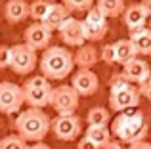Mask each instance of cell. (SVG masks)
<instances>
[{"instance_id": "22", "label": "cell", "mask_w": 151, "mask_h": 149, "mask_svg": "<svg viewBox=\"0 0 151 149\" xmlns=\"http://www.w3.org/2000/svg\"><path fill=\"white\" fill-rule=\"evenodd\" d=\"M86 138H90L94 143H98L100 147H103L111 142V132H109L107 126H92V124H88Z\"/></svg>"}, {"instance_id": "1", "label": "cell", "mask_w": 151, "mask_h": 149, "mask_svg": "<svg viewBox=\"0 0 151 149\" xmlns=\"http://www.w3.org/2000/svg\"><path fill=\"white\" fill-rule=\"evenodd\" d=\"M111 130L121 142L124 143H136V142H144L147 136L149 124L145 120V115L142 111L134 109H126L121 111L117 115V119L111 124Z\"/></svg>"}, {"instance_id": "9", "label": "cell", "mask_w": 151, "mask_h": 149, "mask_svg": "<svg viewBox=\"0 0 151 149\" xmlns=\"http://www.w3.org/2000/svg\"><path fill=\"white\" fill-rule=\"evenodd\" d=\"M25 103L23 88L14 82H0V111L6 115H14Z\"/></svg>"}, {"instance_id": "24", "label": "cell", "mask_w": 151, "mask_h": 149, "mask_svg": "<svg viewBox=\"0 0 151 149\" xmlns=\"http://www.w3.org/2000/svg\"><path fill=\"white\" fill-rule=\"evenodd\" d=\"M50 0H35L33 4H29V17H33L35 21H42L50 10Z\"/></svg>"}, {"instance_id": "20", "label": "cell", "mask_w": 151, "mask_h": 149, "mask_svg": "<svg viewBox=\"0 0 151 149\" xmlns=\"http://www.w3.org/2000/svg\"><path fill=\"white\" fill-rule=\"evenodd\" d=\"M113 46H115V56H117V63H121V65L128 63L130 59H134V57L138 56V52H136V48H134V44H132V40H130V38H122V40H117Z\"/></svg>"}, {"instance_id": "27", "label": "cell", "mask_w": 151, "mask_h": 149, "mask_svg": "<svg viewBox=\"0 0 151 149\" xmlns=\"http://www.w3.org/2000/svg\"><path fill=\"white\" fill-rule=\"evenodd\" d=\"M100 57H101V61H105L107 65L117 63V56H115V46H113V44H105V46L101 48Z\"/></svg>"}, {"instance_id": "28", "label": "cell", "mask_w": 151, "mask_h": 149, "mask_svg": "<svg viewBox=\"0 0 151 149\" xmlns=\"http://www.w3.org/2000/svg\"><path fill=\"white\" fill-rule=\"evenodd\" d=\"M10 61H12V48L0 46V69L10 67Z\"/></svg>"}, {"instance_id": "16", "label": "cell", "mask_w": 151, "mask_h": 149, "mask_svg": "<svg viewBox=\"0 0 151 149\" xmlns=\"http://www.w3.org/2000/svg\"><path fill=\"white\" fill-rule=\"evenodd\" d=\"M67 17H69V8H67L65 4L52 2L48 14L44 15V19H42V23H44L50 31H58L59 27H61V23L65 21Z\"/></svg>"}, {"instance_id": "10", "label": "cell", "mask_w": 151, "mask_h": 149, "mask_svg": "<svg viewBox=\"0 0 151 149\" xmlns=\"http://www.w3.org/2000/svg\"><path fill=\"white\" fill-rule=\"evenodd\" d=\"M78 96L81 94L73 86H58L52 90V100L50 105L58 113H75L78 109Z\"/></svg>"}, {"instance_id": "21", "label": "cell", "mask_w": 151, "mask_h": 149, "mask_svg": "<svg viewBox=\"0 0 151 149\" xmlns=\"http://www.w3.org/2000/svg\"><path fill=\"white\" fill-rule=\"evenodd\" d=\"M96 6L100 8L107 17H119L126 10L124 0H96Z\"/></svg>"}, {"instance_id": "18", "label": "cell", "mask_w": 151, "mask_h": 149, "mask_svg": "<svg viewBox=\"0 0 151 149\" xmlns=\"http://www.w3.org/2000/svg\"><path fill=\"white\" fill-rule=\"evenodd\" d=\"M4 17L10 23H21L29 17V4L25 0H8L4 6Z\"/></svg>"}, {"instance_id": "33", "label": "cell", "mask_w": 151, "mask_h": 149, "mask_svg": "<svg viewBox=\"0 0 151 149\" xmlns=\"http://www.w3.org/2000/svg\"><path fill=\"white\" fill-rule=\"evenodd\" d=\"M27 149H50V147L44 145V143H40V142H35V145H29Z\"/></svg>"}, {"instance_id": "35", "label": "cell", "mask_w": 151, "mask_h": 149, "mask_svg": "<svg viewBox=\"0 0 151 149\" xmlns=\"http://www.w3.org/2000/svg\"><path fill=\"white\" fill-rule=\"evenodd\" d=\"M149 25H151V15H149Z\"/></svg>"}, {"instance_id": "12", "label": "cell", "mask_w": 151, "mask_h": 149, "mask_svg": "<svg viewBox=\"0 0 151 149\" xmlns=\"http://www.w3.org/2000/svg\"><path fill=\"white\" fill-rule=\"evenodd\" d=\"M23 38H25V42L31 46V48L46 50L50 46V40H52V31L42 21H35L33 25H29L25 29Z\"/></svg>"}, {"instance_id": "6", "label": "cell", "mask_w": 151, "mask_h": 149, "mask_svg": "<svg viewBox=\"0 0 151 149\" xmlns=\"http://www.w3.org/2000/svg\"><path fill=\"white\" fill-rule=\"evenodd\" d=\"M37 67V50L29 44H15L12 46V61L10 69L15 74H29Z\"/></svg>"}, {"instance_id": "34", "label": "cell", "mask_w": 151, "mask_h": 149, "mask_svg": "<svg viewBox=\"0 0 151 149\" xmlns=\"http://www.w3.org/2000/svg\"><path fill=\"white\" fill-rule=\"evenodd\" d=\"M144 2V6L147 8V11H149V15H151V0H142Z\"/></svg>"}, {"instance_id": "13", "label": "cell", "mask_w": 151, "mask_h": 149, "mask_svg": "<svg viewBox=\"0 0 151 149\" xmlns=\"http://www.w3.org/2000/svg\"><path fill=\"white\" fill-rule=\"evenodd\" d=\"M71 86H73L81 96H92V94H96L98 86H100V80H98V74L94 71H90V69H81V71L73 77Z\"/></svg>"}, {"instance_id": "31", "label": "cell", "mask_w": 151, "mask_h": 149, "mask_svg": "<svg viewBox=\"0 0 151 149\" xmlns=\"http://www.w3.org/2000/svg\"><path fill=\"white\" fill-rule=\"evenodd\" d=\"M128 149H151V143H147V142H136V143H130Z\"/></svg>"}, {"instance_id": "19", "label": "cell", "mask_w": 151, "mask_h": 149, "mask_svg": "<svg viewBox=\"0 0 151 149\" xmlns=\"http://www.w3.org/2000/svg\"><path fill=\"white\" fill-rule=\"evenodd\" d=\"M98 50L90 44L78 46V52L75 54V65H78L81 69H90L92 65L98 63Z\"/></svg>"}, {"instance_id": "14", "label": "cell", "mask_w": 151, "mask_h": 149, "mask_svg": "<svg viewBox=\"0 0 151 149\" xmlns=\"http://www.w3.org/2000/svg\"><path fill=\"white\" fill-rule=\"evenodd\" d=\"M122 67H124V69H122V74H124L130 82H136V84H142V82H145L151 77L149 63L144 61V59H140V57L130 59L128 63H124Z\"/></svg>"}, {"instance_id": "23", "label": "cell", "mask_w": 151, "mask_h": 149, "mask_svg": "<svg viewBox=\"0 0 151 149\" xmlns=\"http://www.w3.org/2000/svg\"><path fill=\"white\" fill-rule=\"evenodd\" d=\"M109 119H111V115L105 107H92L88 111V115H86V120L92 126H107Z\"/></svg>"}, {"instance_id": "26", "label": "cell", "mask_w": 151, "mask_h": 149, "mask_svg": "<svg viewBox=\"0 0 151 149\" xmlns=\"http://www.w3.org/2000/svg\"><path fill=\"white\" fill-rule=\"evenodd\" d=\"M69 11H88L96 4V0H63Z\"/></svg>"}, {"instance_id": "32", "label": "cell", "mask_w": 151, "mask_h": 149, "mask_svg": "<svg viewBox=\"0 0 151 149\" xmlns=\"http://www.w3.org/2000/svg\"><path fill=\"white\" fill-rule=\"evenodd\" d=\"M101 149H122V147H121V143H117V142H109L107 145H103Z\"/></svg>"}, {"instance_id": "5", "label": "cell", "mask_w": 151, "mask_h": 149, "mask_svg": "<svg viewBox=\"0 0 151 149\" xmlns=\"http://www.w3.org/2000/svg\"><path fill=\"white\" fill-rule=\"evenodd\" d=\"M23 88V96H25V103H29V107H46L50 105L52 100V84L50 78L40 74V77H31L25 84L21 86Z\"/></svg>"}, {"instance_id": "17", "label": "cell", "mask_w": 151, "mask_h": 149, "mask_svg": "<svg viewBox=\"0 0 151 149\" xmlns=\"http://www.w3.org/2000/svg\"><path fill=\"white\" fill-rule=\"evenodd\" d=\"M130 40H132L134 48L142 56H151V29L147 27H138V29L130 31Z\"/></svg>"}, {"instance_id": "2", "label": "cell", "mask_w": 151, "mask_h": 149, "mask_svg": "<svg viewBox=\"0 0 151 149\" xmlns=\"http://www.w3.org/2000/svg\"><path fill=\"white\" fill-rule=\"evenodd\" d=\"M50 128H52V120L38 107H29L27 111H21L15 119V130L27 142L44 140L46 134L50 132Z\"/></svg>"}, {"instance_id": "8", "label": "cell", "mask_w": 151, "mask_h": 149, "mask_svg": "<svg viewBox=\"0 0 151 149\" xmlns=\"http://www.w3.org/2000/svg\"><path fill=\"white\" fill-rule=\"evenodd\" d=\"M52 130H54L55 138L63 140V142H73L78 134H81V119L75 113H59L54 120H52Z\"/></svg>"}, {"instance_id": "25", "label": "cell", "mask_w": 151, "mask_h": 149, "mask_svg": "<svg viewBox=\"0 0 151 149\" xmlns=\"http://www.w3.org/2000/svg\"><path fill=\"white\" fill-rule=\"evenodd\" d=\"M27 140H23L21 136H6L0 140V149H27Z\"/></svg>"}, {"instance_id": "30", "label": "cell", "mask_w": 151, "mask_h": 149, "mask_svg": "<svg viewBox=\"0 0 151 149\" xmlns=\"http://www.w3.org/2000/svg\"><path fill=\"white\" fill-rule=\"evenodd\" d=\"M140 92H142V96H145L147 100H151V77L145 82H142V84H140Z\"/></svg>"}, {"instance_id": "29", "label": "cell", "mask_w": 151, "mask_h": 149, "mask_svg": "<svg viewBox=\"0 0 151 149\" xmlns=\"http://www.w3.org/2000/svg\"><path fill=\"white\" fill-rule=\"evenodd\" d=\"M77 149H101V147L98 145V143H94V142H92L90 138H86V136H84V138H82L81 142H78Z\"/></svg>"}, {"instance_id": "7", "label": "cell", "mask_w": 151, "mask_h": 149, "mask_svg": "<svg viewBox=\"0 0 151 149\" xmlns=\"http://www.w3.org/2000/svg\"><path fill=\"white\" fill-rule=\"evenodd\" d=\"M82 25H84L86 40H90V42L101 40L107 34V29H109L107 27V15L98 6H92L86 11V17L82 19Z\"/></svg>"}, {"instance_id": "4", "label": "cell", "mask_w": 151, "mask_h": 149, "mask_svg": "<svg viewBox=\"0 0 151 149\" xmlns=\"http://www.w3.org/2000/svg\"><path fill=\"white\" fill-rule=\"evenodd\" d=\"M142 92L132 86V82L124 74H115L111 78V94H109V107L111 111L121 113L126 109H134L140 105Z\"/></svg>"}, {"instance_id": "15", "label": "cell", "mask_w": 151, "mask_h": 149, "mask_svg": "<svg viewBox=\"0 0 151 149\" xmlns=\"http://www.w3.org/2000/svg\"><path fill=\"white\" fill-rule=\"evenodd\" d=\"M122 21H124V25L128 27L130 31L138 29V27H144L145 23L149 21V11H147V8L144 6V2L132 4V6L126 8L124 14H122Z\"/></svg>"}, {"instance_id": "3", "label": "cell", "mask_w": 151, "mask_h": 149, "mask_svg": "<svg viewBox=\"0 0 151 149\" xmlns=\"http://www.w3.org/2000/svg\"><path fill=\"white\" fill-rule=\"evenodd\" d=\"M75 67V56L63 46H48L40 57V71L50 80H63Z\"/></svg>"}, {"instance_id": "11", "label": "cell", "mask_w": 151, "mask_h": 149, "mask_svg": "<svg viewBox=\"0 0 151 149\" xmlns=\"http://www.w3.org/2000/svg\"><path fill=\"white\" fill-rule=\"evenodd\" d=\"M59 37L61 40L65 42L67 46H82L86 42V34H84V25H82L81 19H75V17H67L65 21L61 23L59 27Z\"/></svg>"}]
</instances>
